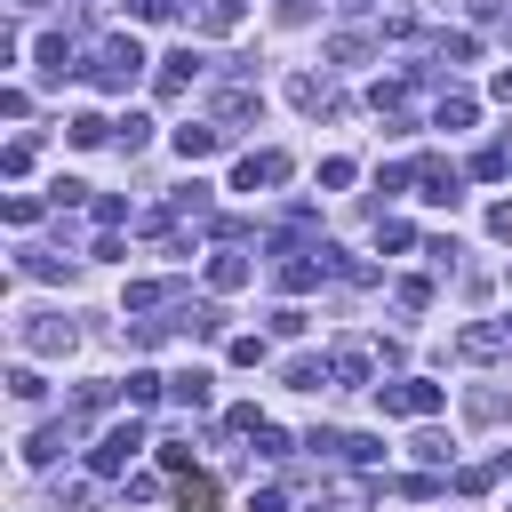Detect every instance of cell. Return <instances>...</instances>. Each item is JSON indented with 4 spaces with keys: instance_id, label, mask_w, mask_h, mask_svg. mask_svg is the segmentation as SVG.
<instances>
[{
    "instance_id": "8992f818",
    "label": "cell",
    "mask_w": 512,
    "mask_h": 512,
    "mask_svg": "<svg viewBox=\"0 0 512 512\" xmlns=\"http://www.w3.org/2000/svg\"><path fill=\"white\" fill-rule=\"evenodd\" d=\"M256 112H264L256 80H224V88H216V128H224V136H232L240 120H256Z\"/></svg>"
},
{
    "instance_id": "4dcf8cb0",
    "label": "cell",
    "mask_w": 512,
    "mask_h": 512,
    "mask_svg": "<svg viewBox=\"0 0 512 512\" xmlns=\"http://www.w3.org/2000/svg\"><path fill=\"white\" fill-rule=\"evenodd\" d=\"M176 504H184V512H208V504H216V480H208V472H184Z\"/></svg>"
},
{
    "instance_id": "d6986e66",
    "label": "cell",
    "mask_w": 512,
    "mask_h": 512,
    "mask_svg": "<svg viewBox=\"0 0 512 512\" xmlns=\"http://www.w3.org/2000/svg\"><path fill=\"white\" fill-rule=\"evenodd\" d=\"M504 472H512V448H504V456H488V464H464V472H456V488H464V496H488Z\"/></svg>"
},
{
    "instance_id": "7c38bea8",
    "label": "cell",
    "mask_w": 512,
    "mask_h": 512,
    "mask_svg": "<svg viewBox=\"0 0 512 512\" xmlns=\"http://www.w3.org/2000/svg\"><path fill=\"white\" fill-rule=\"evenodd\" d=\"M328 376H336V384H368V376H376V352H368V344H336V352H328Z\"/></svg>"
},
{
    "instance_id": "d6a6232c",
    "label": "cell",
    "mask_w": 512,
    "mask_h": 512,
    "mask_svg": "<svg viewBox=\"0 0 512 512\" xmlns=\"http://www.w3.org/2000/svg\"><path fill=\"white\" fill-rule=\"evenodd\" d=\"M472 56H480L472 32H440V64H472Z\"/></svg>"
},
{
    "instance_id": "d590c367",
    "label": "cell",
    "mask_w": 512,
    "mask_h": 512,
    "mask_svg": "<svg viewBox=\"0 0 512 512\" xmlns=\"http://www.w3.org/2000/svg\"><path fill=\"white\" fill-rule=\"evenodd\" d=\"M8 392H16V400H24V408H40V392H48V384H40V376H32V368H8Z\"/></svg>"
},
{
    "instance_id": "5b68a950",
    "label": "cell",
    "mask_w": 512,
    "mask_h": 512,
    "mask_svg": "<svg viewBox=\"0 0 512 512\" xmlns=\"http://www.w3.org/2000/svg\"><path fill=\"white\" fill-rule=\"evenodd\" d=\"M272 184H288V152H240V168H232V192H272Z\"/></svg>"
},
{
    "instance_id": "7dc6e473",
    "label": "cell",
    "mask_w": 512,
    "mask_h": 512,
    "mask_svg": "<svg viewBox=\"0 0 512 512\" xmlns=\"http://www.w3.org/2000/svg\"><path fill=\"white\" fill-rule=\"evenodd\" d=\"M416 456H424V464H448V456H456V448H448V440H440V432H416Z\"/></svg>"
},
{
    "instance_id": "74e56055",
    "label": "cell",
    "mask_w": 512,
    "mask_h": 512,
    "mask_svg": "<svg viewBox=\"0 0 512 512\" xmlns=\"http://www.w3.org/2000/svg\"><path fill=\"white\" fill-rule=\"evenodd\" d=\"M384 456V440H368V432H344V464H376Z\"/></svg>"
},
{
    "instance_id": "7a4b0ae2",
    "label": "cell",
    "mask_w": 512,
    "mask_h": 512,
    "mask_svg": "<svg viewBox=\"0 0 512 512\" xmlns=\"http://www.w3.org/2000/svg\"><path fill=\"white\" fill-rule=\"evenodd\" d=\"M136 72H144V48H136L128 32H112V40L96 48V64H88V80H96V88H128Z\"/></svg>"
},
{
    "instance_id": "b9f144b4",
    "label": "cell",
    "mask_w": 512,
    "mask_h": 512,
    "mask_svg": "<svg viewBox=\"0 0 512 512\" xmlns=\"http://www.w3.org/2000/svg\"><path fill=\"white\" fill-rule=\"evenodd\" d=\"M320 184H328V192H336V184H352V160H344V152H328V160H320Z\"/></svg>"
},
{
    "instance_id": "6f0895ef",
    "label": "cell",
    "mask_w": 512,
    "mask_h": 512,
    "mask_svg": "<svg viewBox=\"0 0 512 512\" xmlns=\"http://www.w3.org/2000/svg\"><path fill=\"white\" fill-rule=\"evenodd\" d=\"M64 8H88V0H64Z\"/></svg>"
},
{
    "instance_id": "7bdbcfd3",
    "label": "cell",
    "mask_w": 512,
    "mask_h": 512,
    "mask_svg": "<svg viewBox=\"0 0 512 512\" xmlns=\"http://www.w3.org/2000/svg\"><path fill=\"white\" fill-rule=\"evenodd\" d=\"M408 176H416V168H400V160H384V168H376V192H384V200H392V192H400V184H408Z\"/></svg>"
},
{
    "instance_id": "ee69618b",
    "label": "cell",
    "mask_w": 512,
    "mask_h": 512,
    "mask_svg": "<svg viewBox=\"0 0 512 512\" xmlns=\"http://www.w3.org/2000/svg\"><path fill=\"white\" fill-rule=\"evenodd\" d=\"M48 200H56V208H80V200H88V184H80V176H56V192H48Z\"/></svg>"
},
{
    "instance_id": "9a60e30c",
    "label": "cell",
    "mask_w": 512,
    "mask_h": 512,
    "mask_svg": "<svg viewBox=\"0 0 512 512\" xmlns=\"http://www.w3.org/2000/svg\"><path fill=\"white\" fill-rule=\"evenodd\" d=\"M208 288H216V296L248 288V256H240V248H216V256H208Z\"/></svg>"
},
{
    "instance_id": "60d3db41",
    "label": "cell",
    "mask_w": 512,
    "mask_h": 512,
    "mask_svg": "<svg viewBox=\"0 0 512 512\" xmlns=\"http://www.w3.org/2000/svg\"><path fill=\"white\" fill-rule=\"evenodd\" d=\"M0 168H8V176H24V168H32V136H16V144L0 152Z\"/></svg>"
},
{
    "instance_id": "8d00e7d4",
    "label": "cell",
    "mask_w": 512,
    "mask_h": 512,
    "mask_svg": "<svg viewBox=\"0 0 512 512\" xmlns=\"http://www.w3.org/2000/svg\"><path fill=\"white\" fill-rule=\"evenodd\" d=\"M224 432H264V416H256V400H232V408H224Z\"/></svg>"
},
{
    "instance_id": "e0dca14e",
    "label": "cell",
    "mask_w": 512,
    "mask_h": 512,
    "mask_svg": "<svg viewBox=\"0 0 512 512\" xmlns=\"http://www.w3.org/2000/svg\"><path fill=\"white\" fill-rule=\"evenodd\" d=\"M320 272H328V264H320V248H312V256H280V288H288V296L320 288Z\"/></svg>"
},
{
    "instance_id": "bcb514c9",
    "label": "cell",
    "mask_w": 512,
    "mask_h": 512,
    "mask_svg": "<svg viewBox=\"0 0 512 512\" xmlns=\"http://www.w3.org/2000/svg\"><path fill=\"white\" fill-rule=\"evenodd\" d=\"M256 456H272V464H280V456H288V432H280V424H264V432H256Z\"/></svg>"
},
{
    "instance_id": "c3c4849f",
    "label": "cell",
    "mask_w": 512,
    "mask_h": 512,
    "mask_svg": "<svg viewBox=\"0 0 512 512\" xmlns=\"http://www.w3.org/2000/svg\"><path fill=\"white\" fill-rule=\"evenodd\" d=\"M248 512H288V496H280V488H256V496H248Z\"/></svg>"
},
{
    "instance_id": "44dd1931",
    "label": "cell",
    "mask_w": 512,
    "mask_h": 512,
    "mask_svg": "<svg viewBox=\"0 0 512 512\" xmlns=\"http://www.w3.org/2000/svg\"><path fill=\"white\" fill-rule=\"evenodd\" d=\"M64 136L88 152V144H112V120H104V112H72V120H64Z\"/></svg>"
},
{
    "instance_id": "ac0fdd59",
    "label": "cell",
    "mask_w": 512,
    "mask_h": 512,
    "mask_svg": "<svg viewBox=\"0 0 512 512\" xmlns=\"http://www.w3.org/2000/svg\"><path fill=\"white\" fill-rule=\"evenodd\" d=\"M464 416H472V424H504V416H512V392L480 384V392H464Z\"/></svg>"
},
{
    "instance_id": "603a6c76",
    "label": "cell",
    "mask_w": 512,
    "mask_h": 512,
    "mask_svg": "<svg viewBox=\"0 0 512 512\" xmlns=\"http://www.w3.org/2000/svg\"><path fill=\"white\" fill-rule=\"evenodd\" d=\"M320 264H328L336 280H352V288H368V280H376V264H360L352 248H320Z\"/></svg>"
},
{
    "instance_id": "4fadbf2b",
    "label": "cell",
    "mask_w": 512,
    "mask_h": 512,
    "mask_svg": "<svg viewBox=\"0 0 512 512\" xmlns=\"http://www.w3.org/2000/svg\"><path fill=\"white\" fill-rule=\"evenodd\" d=\"M72 432H80V424H72V416H64V424H40V432H32V440H24V464H56V456H64V448H72Z\"/></svg>"
},
{
    "instance_id": "f5cc1de1",
    "label": "cell",
    "mask_w": 512,
    "mask_h": 512,
    "mask_svg": "<svg viewBox=\"0 0 512 512\" xmlns=\"http://www.w3.org/2000/svg\"><path fill=\"white\" fill-rule=\"evenodd\" d=\"M128 8H136V16H168L176 0H128Z\"/></svg>"
},
{
    "instance_id": "f6af8a7d",
    "label": "cell",
    "mask_w": 512,
    "mask_h": 512,
    "mask_svg": "<svg viewBox=\"0 0 512 512\" xmlns=\"http://www.w3.org/2000/svg\"><path fill=\"white\" fill-rule=\"evenodd\" d=\"M264 360V336H232V368H256Z\"/></svg>"
},
{
    "instance_id": "f1b7e54d",
    "label": "cell",
    "mask_w": 512,
    "mask_h": 512,
    "mask_svg": "<svg viewBox=\"0 0 512 512\" xmlns=\"http://www.w3.org/2000/svg\"><path fill=\"white\" fill-rule=\"evenodd\" d=\"M168 296H176L168 280H128V296H120V304H128V312H152V304H168Z\"/></svg>"
},
{
    "instance_id": "ab89813d",
    "label": "cell",
    "mask_w": 512,
    "mask_h": 512,
    "mask_svg": "<svg viewBox=\"0 0 512 512\" xmlns=\"http://www.w3.org/2000/svg\"><path fill=\"white\" fill-rule=\"evenodd\" d=\"M96 224H104V232H120V224H128V200H120V192H104V200H96Z\"/></svg>"
},
{
    "instance_id": "681fc988",
    "label": "cell",
    "mask_w": 512,
    "mask_h": 512,
    "mask_svg": "<svg viewBox=\"0 0 512 512\" xmlns=\"http://www.w3.org/2000/svg\"><path fill=\"white\" fill-rule=\"evenodd\" d=\"M488 232H496V240H512V200H496V208H488Z\"/></svg>"
},
{
    "instance_id": "8fae6325",
    "label": "cell",
    "mask_w": 512,
    "mask_h": 512,
    "mask_svg": "<svg viewBox=\"0 0 512 512\" xmlns=\"http://www.w3.org/2000/svg\"><path fill=\"white\" fill-rule=\"evenodd\" d=\"M176 152H184V160H216V152H224V128H216V120H184V128H176Z\"/></svg>"
},
{
    "instance_id": "9f6ffc18",
    "label": "cell",
    "mask_w": 512,
    "mask_h": 512,
    "mask_svg": "<svg viewBox=\"0 0 512 512\" xmlns=\"http://www.w3.org/2000/svg\"><path fill=\"white\" fill-rule=\"evenodd\" d=\"M8 8H16V16H32V8H48V0H8Z\"/></svg>"
},
{
    "instance_id": "cb8c5ba5",
    "label": "cell",
    "mask_w": 512,
    "mask_h": 512,
    "mask_svg": "<svg viewBox=\"0 0 512 512\" xmlns=\"http://www.w3.org/2000/svg\"><path fill=\"white\" fill-rule=\"evenodd\" d=\"M160 392H168V376H152V368H128V384H120V400H128V408H152Z\"/></svg>"
},
{
    "instance_id": "277c9868",
    "label": "cell",
    "mask_w": 512,
    "mask_h": 512,
    "mask_svg": "<svg viewBox=\"0 0 512 512\" xmlns=\"http://www.w3.org/2000/svg\"><path fill=\"white\" fill-rule=\"evenodd\" d=\"M136 448H144V424L128 416V424H112V432L88 448V472H96V480H112V472H128V456H136Z\"/></svg>"
},
{
    "instance_id": "db71d44e",
    "label": "cell",
    "mask_w": 512,
    "mask_h": 512,
    "mask_svg": "<svg viewBox=\"0 0 512 512\" xmlns=\"http://www.w3.org/2000/svg\"><path fill=\"white\" fill-rule=\"evenodd\" d=\"M496 104H512V64H504V72H496Z\"/></svg>"
},
{
    "instance_id": "5bb4252c",
    "label": "cell",
    "mask_w": 512,
    "mask_h": 512,
    "mask_svg": "<svg viewBox=\"0 0 512 512\" xmlns=\"http://www.w3.org/2000/svg\"><path fill=\"white\" fill-rule=\"evenodd\" d=\"M192 80H200V56H192V48H176V56H160V80H152V88H160V96H184Z\"/></svg>"
},
{
    "instance_id": "11a10c76",
    "label": "cell",
    "mask_w": 512,
    "mask_h": 512,
    "mask_svg": "<svg viewBox=\"0 0 512 512\" xmlns=\"http://www.w3.org/2000/svg\"><path fill=\"white\" fill-rule=\"evenodd\" d=\"M336 8H344V16H368V8H376V0H336Z\"/></svg>"
},
{
    "instance_id": "4316f807",
    "label": "cell",
    "mask_w": 512,
    "mask_h": 512,
    "mask_svg": "<svg viewBox=\"0 0 512 512\" xmlns=\"http://www.w3.org/2000/svg\"><path fill=\"white\" fill-rule=\"evenodd\" d=\"M112 144H120V152H144V144H152V120H144V112L112 120Z\"/></svg>"
},
{
    "instance_id": "52a82bcc",
    "label": "cell",
    "mask_w": 512,
    "mask_h": 512,
    "mask_svg": "<svg viewBox=\"0 0 512 512\" xmlns=\"http://www.w3.org/2000/svg\"><path fill=\"white\" fill-rule=\"evenodd\" d=\"M416 184H424L432 208H456V200H464V176H456L448 160H416Z\"/></svg>"
},
{
    "instance_id": "f907efd6",
    "label": "cell",
    "mask_w": 512,
    "mask_h": 512,
    "mask_svg": "<svg viewBox=\"0 0 512 512\" xmlns=\"http://www.w3.org/2000/svg\"><path fill=\"white\" fill-rule=\"evenodd\" d=\"M312 8H320V0H280V16H288V24H304Z\"/></svg>"
},
{
    "instance_id": "2e32d148",
    "label": "cell",
    "mask_w": 512,
    "mask_h": 512,
    "mask_svg": "<svg viewBox=\"0 0 512 512\" xmlns=\"http://www.w3.org/2000/svg\"><path fill=\"white\" fill-rule=\"evenodd\" d=\"M168 392H176V408H192V416H200V408L216 400V376H208V368H184V376H168Z\"/></svg>"
},
{
    "instance_id": "f35d334b",
    "label": "cell",
    "mask_w": 512,
    "mask_h": 512,
    "mask_svg": "<svg viewBox=\"0 0 512 512\" xmlns=\"http://www.w3.org/2000/svg\"><path fill=\"white\" fill-rule=\"evenodd\" d=\"M328 56H336V64H360V56H368V40H360V32H336V40H328Z\"/></svg>"
},
{
    "instance_id": "d4e9b609",
    "label": "cell",
    "mask_w": 512,
    "mask_h": 512,
    "mask_svg": "<svg viewBox=\"0 0 512 512\" xmlns=\"http://www.w3.org/2000/svg\"><path fill=\"white\" fill-rule=\"evenodd\" d=\"M392 304H400V312H432V280H424V272L392 280Z\"/></svg>"
},
{
    "instance_id": "ffe728a7",
    "label": "cell",
    "mask_w": 512,
    "mask_h": 512,
    "mask_svg": "<svg viewBox=\"0 0 512 512\" xmlns=\"http://www.w3.org/2000/svg\"><path fill=\"white\" fill-rule=\"evenodd\" d=\"M176 336H224V312L216 304H176Z\"/></svg>"
},
{
    "instance_id": "9c48e42d",
    "label": "cell",
    "mask_w": 512,
    "mask_h": 512,
    "mask_svg": "<svg viewBox=\"0 0 512 512\" xmlns=\"http://www.w3.org/2000/svg\"><path fill=\"white\" fill-rule=\"evenodd\" d=\"M32 64H40V80H64V72H80L64 32H40V40H32Z\"/></svg>"
},
{
    "instance_id": "ba28073f",
    "label": "cell",
    "mask_w": 512,
    "mask_h": 512,
    "mask_svg": "<svg viewBox=\"0 0 512 512\" xmlns=\"http://www.w3.org/2000/svg\"><path fill=\"white\" fill-rule=\"evenodd\" d=\"M512 336L496 328V320H472V328H456V360H496Z\"/></svg>"
},
{
    "instance_id": "30bf717a",
    "label": "cell",
    "mask_w": 512,
    "mask_h": 512,
    "mask_svg": "<svg viewBox=\"0 0 512 512\" xmlns=\"http://www.w3.org/2000/svg\"><path fill=\"white\" fill-rule=\"evenodd\" d=\"M288 104H304V112H336L344 96H336L320 72H288Z\"/></svg>"
},
{
    "instance_id": "6da1fadb",
    "label": "cell",
    "mask_w": 512,
    "mask_h": 512,
    "mask_svg": "<svg viewBox=\"0 0 512 512\" xmlns=\"http://www.w3.org/2000/svg\"><path fill=\"white\" fill-rule=\"evenodd\" d=\"M440 384H424V376H392V384H376V408L384 416H408V424H424V416H440Z\"/></svg>"
},
{
    "instance_id": "484cf974",
    "label": "cell",
    "mask_w": 512,
    "mask_h": 512,
    "mask_svg": "<svg viewBox=\"0 0 512 512\" xmlns=\"http://www.w3.org/2000/svg\"><path fill=\"white\" fill-rule=\"evenodd\" d=\"M432 128H472V96H456V88H448V96L432 104Z\"/></svg>"
},
{
    "instance_id": "1f68e13d",
    "label": "cell",
    "mask_w": 512,
    "mask_h": 512,
    "mask_svg": "<svg viewBox=\"0 0 512 512\" xmlns=\"http://www.w3.org/2000/svg\"><path fill=\"white\" fill-rule=\"evenodd\" d=\"M192 24H200V32H216V40H224V32H232V24H240V0H208V8H200V16H192Z\"/></svg>"
},
{
    "instance_id": "e575fe53",
    "label": "cell",
    "mask_w": 512,
    "mask_h": 512,
    "mask_svg": "<svg viewBox=\"0 0 512 512\" xmlns=\"http://www.w3.org/2000/svg\"><path fill=\"white\" fill-rule=\"evenodd\" d=\"M408 240H416V232H408L400 216H384V208H376V248H408Z\"/></svg>"
},
{
    "instance_id": "836d02e7",
    "label": "cell",
    "mask_w": 512,
    "mask_h": 512,
    "mask_svg": "<svg viewBox=\"0 0 512 512\" xmlns=\"http://www.w3.org/2000/svg\"><path fill=\"white\" fill-rule=\"evenodd\" d=\"M168 208H176V216H208V184H200V176H192V184H184V192H176V200H168Z\"/></svg>"
},
{
    "instance_id": "7402d4cb",
    "label": "cell",
    "mask_w": 512,
    "mask_h": 512,
    "mask_svg": "<svg viewBox=\"0 0 512 512\" xmlns=\"http://www.w3.org/2000/svg\"><path fill=\"white\" fill-rule=\"evenodd\" d=\"M16 272H24V280H64L72 264H64V256H48V248H16Z\"/></svg>"
},
{
    "instance_id": "83f0119b",
    "label": "cell",
    "mask_w": 512,
    "mask_h": 512,
    "mask_svg": "<svg viewBox=\"0 0 512 512\" xmlns=\"http://www.w3.org/2000/svg\"><path fill=\"white\" fill-rule=\"evenodd\" d=\"M504 168H512V144H480V152H472V176H480V184H496Z\"/></svg>"
},
{
    "instance_id": "816d5d0a",
    "label": "cell",
    "mask_w": 512,
    "mask_h": 512,
    "mask_svg": "<svg viewBox=\"0 0 512 512\" xmlns=\"http://www.w3.org/2000/svg\"><path fill=\"white\" fill-rule=\"evenodd\" d=\"M464 8H472L480 24H496V8H504V0H464Z\"/></svg>"
},
{
    "instance_id": "680465c9",
    "label": "cell",
    "mask_w": 512,
    "mask_h": 512,
    "mask_svg": "<svg viewBox=\"0 0 512 512\" xmlns=\"http://www.w3.org/2000/svg\"><path fill=\"white\" fill-rule=\"evenodd\" d=\"M504 512H512V504H504Z\"/></svg>"
},
{
    "instance_id": "3957f363",
    "label": "cell",
    "mask_w": 512,
    "mask_h": 512,
    "mask_svg": "<svg viewBox=\"0 0 512 512\" xmlns=\"http://www.w3.org/2000/svg\"><path fill=\"white\" fill-rule=\"evenodd\" d=\"M16 344H24V352H72L80 328H72L64 312H24V320H16Z\"/></svg>"
},
{
    "instance_id": "f546056e",
    "label": "cell",
    "mask_w": 512,
    "mask_h": 512,
    "mask_svg": "<svg viewBox=\"0 0 512 512\" xmlns=\"http://www.w3.org/2000/svg\"><path fill=\"white\" fill-rule=\"evenodd\" d=\"M280 376H288L296 392H320V384H336V376H328V360H288Z\"/></svg>"
}]
</instances>
